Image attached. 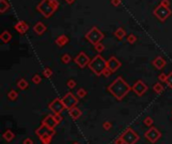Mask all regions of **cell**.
Returning a JSON list of instances; mask_svg holds the SVG:
<instances>
[{
    "label": "cell",
    "mask_w": 172,
    "mask_h": 144,
    "mask_svg": "<svg viewBox=\"0 0 172 144\" xmlns=\"http://www.w3.org/2000/svg\"><path fill=\"white\" fill-rule=\"evenodd\" d=\"M108 91L118 101H121L126 97L129 92L132 91V87L122 77H118L108 87Z\"/></svg>",
    "instance_id": "cell-1"
},
{
    "label": "cell",
    "mask_w": 172,
    "mask_h": 144,
    "mask_svg": "<svg viewBox=\"0 0 172 144\" xmlns=\"http://www.w3.org/2000/svg\"><path fill=\"white\" fill-rule=\"evenodd\" d=\"M60 7V2L58 0H41L36 6V10L44 18H49Z\"/></svg>",
    "instance_id": "cell-2"
},
{
    "label": "cell",
    "mask_w": 172,
    "mask_h": 144,
    "mask_svg": "<svg viewBox=\"0 0 172 144\" xmlns=\"http://www.w3.org/2000/svg\"><path fill=\"white\" fill-rule=\"evenodd\" d=\"M88 67L96 76L99 77V76L103 75L105 69L108 68V61L105 60L101 55H97L92 58Z\"/></svg>",
    "instance_id": "cell-3"
},
{
    "label": "cell",
    "mask_w": 172,
    "mask_h": 144,
    "mask_svg": "<svg viewBox=\"0 0 172 144\" xmlns=\"http://www.w3.org/2000/svg\"><path fill=\"white\" fill-rule=\"evenodd\" d=\"M85 38L88 40L90 44H92L93 46H96L101 40H103L104 38V33L101 32L97 26H93L88 32L86 33Z\"/></svg>",
    "instance_id": "cell-4"
},
{
    "label": "cell",
    "mask_w": 172,
    "mask_h": 144,
    "mask_svg": "<svg viewBox=\"0 0 172 144\" xmlns=\"http://www.w3.org/2000/svg\"><path fill=\"white\" fill-rule=\"evenodd\" d=\"M154 16H156V18L160 20L161 22H164L166 19L169 18L172 14V11L169 7L162 6L161 4H159L158 6H156L153 10Z\"/></svg>",
    "instance_id": "cell-5"
},
{
    "label": "cell",
    "mask_w": 172,
    "mask_h": 144,
    "mask_svg": "<svg viewBox=\"0 0 172 144\" xmlns=\"http://www.w3.org/2000/svg\"><path fill=\"white\" fill-rule=\"evenodd\" d=\"M61 101H63L66 109L70 110V109L76 107V105H77L79 102V99L76 97L72 92H67V94L61 98Z\"/></svg>",
    "instance_id": "cell-6"
},
{
    "label": "cell",
    "mask_w": 172,
    "mask_h": 144,
    "mask_svg": "<svg viewBox=\"0 0 172 144\" xmlns=\"http://www.w3.org/2000/svg\"><path fill=\"white\" fill-rule=\"evenodd\" d=\"M125 144H135L139 140V135L132 130L131 128H127L125 132L121 135Z\"/></svg>",
    "instance_id": "cell-7"
},
{
    "label": "cell",
    "mask_w": 172,
    "mask_h": 144,
    "mask_svg": "<svg viewBox=\"0 0 172 144\" xmlns=\"http://www.w3.org/2000/svg\"><path fill=\"white\" fill-rule=\"evenodd\" d=\"M49 108L52 110L55 114H61V113L63 112L64 109H66V107H64L63 101H61V99L56 98L49 104Z\"/></svg>",
    "instance_id": "cell-8"
},
{
    "label": "cell",
    "mask_w": 172,
    "mask_h": 144,
    "mask_svg": "<svg viewBox=\"0 0 172 144\" xmlns=\"http://www.w3.org/2000/svg\"><path fill=\"white\" fill-rule=\"evenodd\" d=\"M147 90H148V86L143 83L141 80L137 81L136 83L132 86V91H133L137 96H139V97L144 95L145 93L147 92Z\"/></svg>",
    "instance_id": "cell-9"
},
{
    "label": "cell",
    "mask_w": 172,
    "mask_h": 144,
    "mask_svg": "<svg viewBox=\"0 0 172 144\" xmlns=\"http://www.w3.org/2000/svg\"><path fill=\"white\" fill-rule=\"evenodd\" d=\"M90 62H91V60H90V58L88 56H87L86 52H81L79 55L75 58V63L78 64L79 67L81 68V69H84L85 67L89 66Z\"/></svg>",
    "instance_id": "cell-10"
},
{
    "label": "cell",
    "mask_w": 172,
    "mask_h": 144,
    "mask_svg": "<svg viewBox=\"0 0 172 144\" xmlns=\"http://www.w3.org/2000/svg\"><path fill=\"white\" fill-rule=\"evenodd\" d=\"M144 136L147 138L151 143H155L161 137V132H159L158 129L155 128V127H151L147 132H145Z\"/></svg>",
    "instance_id": "cell-11"
},
{
    "label": "cell",
    "mask_w": 172,
    "mask_h": 144,
    "mask_svg": "<svg viewBox=\"0 0 172 144\" xmlns=\"http://www.w3.org/2000/svg\"><path fill=\"white\" fill-rule=\"evenodd\" d=\"M35 134L37 135L38 137L44 136V135H49V136H53V135L55 134V129H53V128H50V127L44 125V124H42V125L39 127V128L36 129Z\"/></svg>",
    "instance_id": "cell-12"
},
{
    "label": "cell",
    "mask_w": 172,
    "mask_h": 144,
    "mask_svg": "<svg viewBox=\"0 0 172 144\" xmlns=\"http://www.w3.org/2000/svg\"><path fill=\"white\" fill-rule=\"evenodd\" d=\"M122 66V64L117 60L116 56H111L108 60V69L112 70V73H115L119 68Z\"/></svg>",
    "instance_id": "cell-13"
},
{
    "label": "cell",
    "mask_w": 172,
    "mask_h": 144,
    "mask_svg": "<svg viewBox=\"0 0 172 144\" xmlns=\"http://www.w3.org/2000/svg\"><path fill=\"white\" fill-rule=\"evenodd\" d=\"M14 29L18 33H20V34H24V33H26L27 30L29 29V26H28V24L25 21L19 20L17 23L14 25Z\"/></svg>",
    "instance_id": "cell-14"
},
{
    "label": "cell",
    "mask_w": 172,
    "mask_h": 144,
    "mask_svg": "<svg viewBox=\"0 0 172 144\" xmlns=\"http://www.w3.org/2000/svg\"><path fill=\"white\" fill-rule=\"evenodd\" d=\"M152 64H153L157 70H162L163 68L166 66V61L162 56H156V58L152 61Z\"/></svg>",
    "instance_id": "cell-15"
},
{
    "label": "cell",
    "mask_w": 172,
    "mask_h": 144,
    "mask_svg": "<svg viewBox=\"0 0 172 144\" xmlns=\"http://www.w3.org/2000/svg\"><path fill=\"white\" fill-rule=\"evenodd\" d=\"M33 30H34V32H35L37 35H41V34H43V33L46 32V25L44 24L43 22H41V21L36 22L35 25L33 26Z\"/></svg>",
    "instance_id": "cell-16"
},
{
    "label": "cell",
    "mask_w": 172,
    "mask_h": 144,
    "mask_svg": "<svg viewBox=\"0 0 172 144\" xmlns=\"http://www.w3.org/2000/svg\"><path fill=\"white\" fill-rule=\"evenodd\" d=\"M42 124H44V125L50 127V128H55V127L58 125V122L55 121V116H52V115H49V116H46L43 119V121H42Z\"/></svg>",
    "instance_id": "cell-17"
},
{
    "label": "cell",
    "mask_w": 172,
    "mask_h": 144,
    "mask_svg": "<svg viewBox=\"0 0 172 144\" xmlns=\"http://www.w3.org/2000/svg\"><path fill=\"white\" fill-rule=\"evenodd\" d=\"M69 41H70V38H67V35H64V34H61V35H60V36H58L56 38V39H55V44L58 46H60V47H63V46H64L66 44H69Z\"/></svg>",
    "instance_id": "cell-18"
},
{
    "label": "cell",
    "mask_w": 172,
    "mask_h": 144,
    "mask_svg": "<svg viewBox=\"0 0 172 144\" xmlns=\"http://www.w3.org/2000/svg\"><path fill=\"white\" fill-rule=\"evenodd\" d=\"M69 114L74 120H77L78 118H80L82 116V111L79 108H77V107H74V108L69 110Z\"/></svg>",
    "instance_id": "cell-19"
},
{
    "label": "cell",
    "mask_w": 172,
    "mask_h": 144,
    "mask_svg": "<svg viewBox=\"0 0 172 144\" xmlns=\"http://www.w3.org/2000/svg\"><path fill=\"white\" fill-rule=\"evenodd\" d=\"M0 39H1L3 44H8V42H10V40L12 39V34L10 33L9 30H4V32L1 33V35H0Z\"/></svg>",
    "instance_id": "cell-20"
},
{
    "label": "cell",
    "mask_w": 172,
    "mask_h": 144,
    "mask_svg": "<svg viewBox=\"0 0 172 144\" xmlns=\"http://www.w3.org/2000/svg\"><path fill=\"white\" fill-rule=\"evenodd\" d=\"M114 34H115V36H116L118 39H119V40H122V39L126 36L127 33H126V30L124 29V28L119 27V28H117V29L115 30Z\"/></svg>",
    "instance_id": "cell-21"
},
{
    "label": "cell",
    "mask_w": 172,
    "mask_h": 144,
    "mask_svg": "<svg viewBox=\"0 0 172 144\" xmlns=\"http://www.w3.org/2000/svg\"><path fill=\"white\" fill-rule=\"evenodd\" d=\"M10 4L7 0H0V13H5L7 10H9Z\"/></svg>",
    "instance_id": "cell-22"
},
{
    "label": "cell",
    "mask_w": 172,
    "mask_h": 144,
    "mask_svg": "<svg viewBox=\"0 0 172 144\" xmlns=\"http://www.w3.org/2000/svg\"><path fill=\"white\" fill-rule=\"evenodd\" d=\"M17 87L20 90H25L28 88V82L24 79H20L18 82H17Z\"/></svg>",
    "instance_id": "cell-23"
},
{
    "label": "cell",
    "mask_w": 172,
    "mask_h": 144,
    "mask_svg": "<svg viewBox=\"0 0 172 144\" xmlns=\"http://www.w3.org/2000/svg\"><path fill=\"white\" fill-rule=\"evenodd\" d=\"M153 91L155 93H157V94H161V93L164 91V88H163V86L161 85V83H156V84H154V86H153Z\"/></svg>",
    "instance_id": "cell-24"
},
{
    "label": "cell",
    "mask_w": 172,
    "mask_h": 144,
    "mask_svg": "<svg viewBox=\"0 0 172 144\" xmlns=\"http://www.w3.org/2000/svg\"><path fill=\"white\" fill-rule=\"evenodd\" d=\"M7 97L11 101H15L18 97V93L16 92L15 90H10V91L8 92V94H7Z\"/></svg>",
    "instance_id": "cell-25"
},
{
    "label": "cell",
    "mask_w": 172,
    "mask_h": 144,
    "mask_svg": "<svg viewBox=\"0 0 172 144\" xmlns=\"http://www.w3.org/2000/svg\"><path fill=\"white\" fill-rule=\"evenodd\" d=\"M3 137H4V139H5V140L9 142V141H11V140L13 139L14 134L12 133V131H11V130H7V131H5V132H4Z\"/></svg>",
    "instance_id": "cell-26"
},
{
    "label": "cell",
    "mask_w": 172,
    "mask_h": 144,
    "mask_svg": "<svg viewBox=\"0 0 172 144\" xmlns=\"http://www.w3.org/2000/svg\"><path fill=\"white\" fill-rule=\"evenodd\" d=\"M52 136H49V135H44V136L39 137V140H40L43 144H49V143H50V141H52Z\"/></svg>",
    "instance_id": "cell-27"
},
{
    "label": "cell",
    "mask_w": 172,
    "mask_h": 144,
    "mask_svg": "<svg viewBox=\"0 0 172 144\" xmlns=\"http://www.w3.org/2000/svg\"><path fill=\"white\" fill-rule=\"evenodd\" d=\"M70 61H72V56L69 53H64V55L61 56V62L64 64H69Z\"/></svg>",
    "instance_id": "cell-28"
},
{
    "label": "cell",
    "mask_w": 172,
    "mask_h": 144,
    "mask_svg": "<svg viewBox=\"0 0 172 144\" xmlns=\"http://www.w3.org/2000/svg\"><path fill=\"white\" fill-rule=\"evenodd\" d=\"M42 73H43V76L46 78H50L52 76V70L50 68H46Z\"/></svg>",
    "instance_id": "cell-29"
},
{
    "label": "cell",
    "mask_w": 172,
    "mask_h": 144,
    "mask_svg": "<svg viewBox=\"0 0 172 144\" xmlns=\"http://www.w3.org/2000/svg\"><path fill=\"white\" fill-rule=\"evenodd\" d=\"M127 41H128L130 44H135V42L137 41V38H136V35H134V34H129L128 36H127Z\"/></svg>",
    "instance_id": "cell-30"
},
{
    "label": "cell",
    "mask_w": 172,
    "mask_h": 144,
    "mask_svg": "<svg viewBox=\"0 0 172 144\" xmlns=\"http://www.w3.org/2000/svg\"><path fill=\"white\" fill-rule=\"evenodd\" d=\"M86 95H87V91H86V90H85L84 88H80V89H79L78 91H77V96H78L79 98L82 99V98H84Z\"/></svg>",
    "instance_id": "cell-31"
},
{
    "label": "cell",
    "mask_w": 172,
    "mask_h": 144,
    "mask_svg": "<svg viewBox=\"0 0 172 144\" xmlns=\"http://www.w3.org/2000/svg\"><path fill=\"white\" fill-rule=\"evenodd\" d=\"M94 46H95V50H97L98 52H102L105 50V46H104L103 44H101V42H99V44H97Z\"/></svg>",
    "instance_id": "cell-32"
},
{
    "label": "cell",
    "mask_w": 172,
    "mask_h": 144,
    "mask_svg": "<svg viewBox=\"0 0 172 144\" xmlns=\"http://www.w3.org/2000/svg\"><path fill=\"white\" fill-rule=\"evenodd\" d=\"M67 86L69 87L70 89H74L76 86H77V82H76L75 80H69L67 83Z\"/></svg>",
    "instance_id": "cell-33"
},
{
    "label": "cell",
    "mask_w": 172,
    "mask_h": 144,
    "mask_svg": "<svg viewBox=\"0 0 172 144\" xmlns=\"http://www.w3.org/2000/svg\"><path fill=\"white\" fill-rule=\"evenodd\" d=\"M166 84L170 89H172V72L169 75H167V81H166Z\"/></svg>",
    "instance_id": "cell-34"
},
{
    "label": "cell",
    "mask_w": 172,
    "mask_h": 144,
    "mask_svg": "<svg viewBox=\"0 0 172 144\" xmlns=\"http://www.w3.org/2000/svg\"><path fill=\"white\" fill-rule=\"evenodd\" d=\"M153 122H154V121L151 117H146L144 119V124L146 126H151L152 124H153Z\"/></svg>",
    "instance_id": "cell-35"
},
{
    "label": "cell",
    "mask_w": 172,
    "mask_h": 144,
    "mask_svg": "<svg viewBox=\"0 0 172 144\" xmlns=\"http://www.w3.org/2000/svg\"><path fill=\"white\" fill-rule=\"evenodd\" d=\"M32 82H33V83H34V84H39V83H40V82H41L40 76L37 75V74L34 75V76H33V77H32Z\"/></svg>",
    "instance_id": "cell-36"
},
{
    "label": "cell",
    "mask_w": 172,
    "mask_h": 144,
    "mask_svg": "<svg viewBox=\"0 0 172 144\" xmlns=\"http://www.w3.org/2000/svg\"><path fill=\"white\" fill-rule=\"evenodd\" d=\"M112 74H113L112 70H110V69H108V68H107V69H105V70L103 72V76H104L105 78H109Z\"/></svg>",
    "instance_id": "cell-37"
},
{
    "label": "cell",
    "mask_w": 172,
    "mask_h": 144,
    "mask_svg": "<svg viewBox=\"0 0 172 144\" xmlns=\"http://www.w3.org/2000/svg\"><path fill=\"white\" fill-rule=\"evenodd\" d=\"M158 80L163 82V83H166V81H167V75L165 74H160L158 76Z\"/></svg>",
    "instance_id": "cell-38"
},
{
    "label": "cell",
    "mask_w": 172,
    "mask_h": 144,
    "mask_svg": "<svg viewBox=\"0 0 172 144\" xmlns=\"http://www.w3.org/2000/svg\"><path fill=\"white\" fill-rule=\"evenodd\" d=\"M103 127H104V129H106V130H110L112 127V123L109 122V121H107V122L103 124Z\"/></svg>",
    "instance_id": "cell-39"
},
{
    "label": "cell",
    "mask_w": 172,
    "mask_h": 144,
    "mask_svg": "<svg viewBox=\"0 0 172 144\" xmlns=\"http://www.w3.org/2000/svg\"><path fill=\"white\" fill-rule=\"evenodd\" d=\"M160 4H161L162 6L169 7V6H170V1H169V0H161V2H160Z\"/></svg>",
    "instance_id": "cell-40"
},
{
    "label": "cell",
    "mask_w": 172,
    "mask_h": 144,
    "mask_svg": "<svg viewBox=\"0 0 172 144\" xmlns=\"http://www.w3.org/2000/svg\"><path fill=\"white\" fill-rule=\"evenodd\" d=\"M55 119L56 122H58V124H60L61 122V120H63V117H61V114H55Z\"/></svg>",
    "instance_id": "cell-41"
},
{
    "label": "cell",
    "mask_w": 172,
    "mask_h": 144,
    "mask_svg": "<svg viewBox=\"0 0 172 144\" xmlns=\"http://www.w3.org/2000/svg\"><path fill=\"white\" fill-rule=\"evenodd\" d=\"M111 4L113 5V6L117 7L121 4V0H111Z\"/></svg>",
    "instance_id": "cell-42"
},
{
    "label": "cell",
    "mask_w": 172,
    "mask_h": 144,
    "mask_svg": "<svg viewBox=\"0 0 172 144\" xmlns=\"http://www.w3.org/2000/svg\"><path fill=\"white\" fill-rule=\"evenodd\" d=\"M115 144H125V142H124V140L122 139V137H119L117 138L116 140H115Z\"/></svg>",
    "instance_id": "cell-43"
},
{
    "label": "cell",
    "mask_w": 172,
    "mask_h": 144,
    "mask_svg": "<svg viewBox=\"0 0 172 144\" xmlns=\"http://www.w3.org/2000/svg\"><path fill=\"white\" fill-rule=\"evenodd\" d=\"M23 144H33V141L30 139V138H26V139L23 141Z\"/></svg>",
    "instance_id": "cell-44"
},
{
    "label": "cell",
    "mask_w": 172,
    "mask_h": 144,
    "mask_svg": "<svg viewBox=\"0 0 172 144\" xmlns=\"http://www.w3.org/2000/svg\"><path fill=\"white\" fill-rule=\"evenodd\" d=\"M64 1H66L67 4H70H70H73V3H74V2L76 1V0H64Z\"/></svg>",
    "instance_id": "cell-45"
},
{
    "label": "cell",
    "mask_w": 172,
    "mask_h": 144,
    "mask_svg": "<svg viewBox=\"0 0 172 144\" xmlns=\"http://www.w3.org/2000/svg\"><path fill=\"white\" fill-rule=\"evenodd\" d=\"M74 144H79V143H78V142H76V143H74Z\"/></svg>",
    "instance_id": "cell-46"
}]
</instances>
